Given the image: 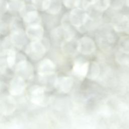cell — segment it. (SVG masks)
Returning <instances> with one entry per match:
<instances>
[{
  "instance_id": "22",
  "label": "cell",
  "mask_w": 129,
  "mask_h": 129,
  "mask_svg": "<svg viewBox=\"0 0 129 129\" xmlns=\"http://www.w3.org/2000/svg\"><path fill=\"white\" fill-rule=\"evenodd\" d=\"M64 6L68 8H76L78 7L80 0H62Z\"/></svg>"
},
{
  "instance_id": "25",
  "label": "cell",
  "mask_w": 129,
  "mask_h": 129,
  "mask_svg": "<svg viewBox=\"0 0 129 129\" xmlns=\"http://www.w3.org/2000/svg\"><path fill=\"white\" fill-rule=\"evenodd\" d=\"M124 32H125L127 34L129 35V19H128V20L127 21V24H126V26Z\"/></svg>"
},
{
  "instance_id": "9",
  "label": "cell",
  "mask_w": 129,
  "mask_h": 129,
  "mask_svg": "<svg viewBox=\"0 0 129 129\" xmlns=\"http://www.w3.org/2000/svg\"><path fill=\"white\" fill-rule=\"evenodd\" d=\"M73 80L70 77H61L56 79L54 82L55 88L61 92H69L73 85Z\"/></svg>"
},
{
  "instance_id": "4",
  "label": "cell",
  "mask_w": 129,
  "mask_h": 129,
  "mask_svg": "<svg viewBox=\"0 0 129 129\" xmlns=\"http://www.w3.org/2000/svg\"><path fill=\"white\" fill-rule=\"evenodd\" d=\"M96 49L93 40L90 37L84 36L78 41V51L85 55L90 54Z\"/></svg>"
},
{
  "instance_id": "13",
  "label": "cell",
  "mask_w": 129,
  "mask_h": 129,
  "mask_svg": "<svg viewBox=\"0 0 129 129\" xmlns=\"http://www.w3.org/2000/svg\"><path fill=\"white\" fill-rule=\"evenodd\" d=\"M44 100V88L36 86L30 91V100L32 103L37 105H41Z\"/></svg>"
},
{
  "instance_id": "21",
  "label": "cell",
  "mask_w": 129,
  "mask_h": 129,
  "mask_svg": "<svg viewBox=\"0 0 129 129\" xmlns=\"http://www.w3.org/2000/svg\"><path fill=\"white\" fill-rule=\"evenodd\" d=\"M99 73L100 69L98 64L95 62L93 63L91 68V71L89 74V78L92 79H96L99 75Z\"/></svg>"
},
{
  "instance_id": "26",
  "label": "cell",
  "mask_w": 129,
  "mask_h": 129,
  "mask_svg": "<svg viewBox=\"0 0 129 129\" xmlns=\"http://www.w3.org/2000/svg\"><path fill=\"white\" fill-rule=\"evenodd\" d=\"M125 4L129 7V0H125Z\"/></svg>"
},
{
  "instance_id": "16",
  "label": "cell",
  "mask_w": 129,
  "mask_h": 129,
  "mask_svg": "<svg viewBox=\"0 0 129 129\" xmlns=\"http://www.w3.org/2000/svg\"><path fill=\"white\" fill-rule=\"evenodd\" d=\"M91 4L92 7L98 12H103L109 7L110 0H92Z\"/></svg>"
},
{
  "instance_id": "19",
  "label": "cell",
  "mask_w": 129,
  "mask_h": 129,
  "mask_svg": "<svg viewBox=\"0 0 129 129\" xmlns=\"http://www.w3.org/2000/svg\"><path fill=\"white\" fill-rule=\"evenodd\" d=\"M25 6V3L21 1H15L9 3V9L12 11L21 12Z\"/></svg>"
},
{
  "instance_id": "15",
  "label": "cell",
  "mask_w": 129,
  "mask_h": 129,
  "mask_svg": "<svg viewBox=\"0 0 129 129\" xmlns=\"http://www.w3.org/2000/svg\"><path fill=\"white\" fill-rule=\"evenodd\" d=\"M129 18L125 15H118L114 16L112 20V25L114 29L117 32L125 31Z\"/></svg>"
},
{
  "instance_id": "3",
  "label": "cell",
  "mask_w": 129,
  "mask_h": 129,
  "mask_svg": "<svg viewBox=\"0 0 129 129\" xmlns=\"http://www.w3.org/2000/svg\"><path fill=\"white\" fill-rule=\"evenodd\" d=\"M41 40L32 41L26 47V52L32 59H39L46 52V47Z\"/></svg>"
},
{
  "instance_id": "14",
  "label": "cell",
  "mask_w": 129,
  "mask_h": 129,
  "mask_svg": "<svg viewBox=\"0 0 129 129\" xmlns=\"http://www.w3.org/2000/svg\"><path fill=\"white\" fill-rule=\"evenodd\" d=\"M89 63L88 61L76 60L73 65V71L78 76L81 78L85 77L88 73Z\"/></svg>"
},
{
  "instance_id": "20",
  "label": "cell",
  "mask_w": 129,
  "mask_h": 129,
  "mask_svg": "<svg viewBox=\"0 0 129 129\" xmlns=\"http://www.w3.org/2000/svg\"><path fill=\"white\" fill-rule=\"evenodd\" d=\"M127 54L124 53L119 50L116 54V59L118 63L125 64L128 62V58L127 57Z\"/></svg>"
},
{
  "instance_id": "28",
  "label": "cell",
  "mask_w": 129,
  "mask_h": 129,
  "mask_svg": "<svg viewBox=\"0 0 129 129\" xmlns=\"http://www.w3.org/2000/svg\"><path fill=\"white\" fill-rule=\"evenodd\" d=\"M12 1H18V0H11Z\"/></svg>"
},
{
  "instance_id": "23",
  "label": "cell",
  "mask_w": 129,
  "mask_h": 129,
  "mask_svg": "<svg viewBox=\"0 0 129 129\" xmlns=\"http://www.w3.org/2000/svg\"><path fill=\"white\" fill-rule=\"evenodd\" d=\"M1 14L5 13V12L9 9V3L6 0H1L0 2Z\"/></svg>"
},
{
  "instance_id": "12",
  "label": "cell",
  "mask_w": 129,
  "mask_h": 129,
  "mask_svg": "<svg viewBox=\"0 0 129 129\" xmlns=\"http://www.w3.org/2000/svg\"><path fill=\"white\" fill-rule=\"evenodd\" d=\"M60 0H44L42 6V10L48 13L55 15L59 13L61 9Z\"/></svg>"
},
{
  "instance_id": "18",
  "label": "cell",
  "mask_w": 129,
  "mask_h": 129,
  "mask_svg": "<svg viewBox=\"0 0 129 129\" xmlns=\"http://www.w3.org/2000/svg\"><path fill=\"white\" fill-rule=\"evenodd\" d=\"M4 52L6 55V59L8 66L10 68L12 67L14 65L16 61V52L12 49H8L5 50Z\"/></svg>"
},
{
  "instance_id": "10",
  "label": "cell",
  "mask_w": 129,
  "mask_h": 129,
  "mask_svg": "<svg viewBox=\"0 0 129 129\" xmlns=\"http://www.w3.org/2000/svg\"><path fill=\"white\" fill-rule=\"evenodd\" d=\"M16 71L18 76L23 78H30L33 75V69L32 66L26 60H23L17 63Z\"/></svg>"
},
{
  "instance_id": "7",
  "label": "cell",
  "mask_w": 129,
  "mask_h": 129,
  "mask_svg": "<svg viewBox=\"0 0 129 129\" xmlns=\"http://www.w3.org/2000/svg\"><path fill=\"white\" fill-rule=\"evenodd\" d=\"M55 66L49 59L45 58L42 60L38 67V73L41 77L50 76L54 73Z\"/></svg>"
},
{
  "instance_id": "1",
  "label": "cell",
  "mask_w": 129,
  "mask_h": 129,
  "mask_svg": "<svg viewBox=\"0 0 129 129\" xmlns=\"http://www.w3.org/2000/svg\"><path fill=\"white\" fill-rule=\"evenodd\" d=\"M69 19L71 24L77 28L84 26L89 18L88 13L80 8H74L70 13Z\"/></svg>"
},
{
  "instance_id": "5",
  "label": "cell",
  "mask_w": 129,
  "mask_h": 129,
  "mask_svg": "<svg viewBox=\"0 0 129 129\" xmlns=\"http://www.w3.org/2000/svg\"><path fill=\"white\" fill-rule=\"evenodd\" d=\"M26 87L24 79L20 76H17L12 79L10 83L9 92L14 96L21 95L25 90Z\"/></svg>"
},
{
  "instance_id": "11",
  "label": "cell",
  "mask_w": 129,
  "mask_h": 129,
  "mask_svg": "<svg viewBox=\"0 0 129 129\" xmlns=\"http://www.w3.org/2000/svg\"><path fill=\"white\" fill-rule=\"evenodd\" d=\"M16 103L13 98L10 96H6L1 99V110L2 112L6 115L11 114L15 110Z\"/></svg>"
},
{
  "instance_id": "8",
  "label": "cell",
  "mask_w": 129,
  "mask_h": 129,
  "mask_svg": "<svg viewBox=\"0 0 129 129\" xmlns=\"http://www.w3.org/2000/svg\"><path fill=\"white\" fill-rule=\"evenodd\" d=\"M25 33L32 41L41 40L43 36L44 30L40 24H34L28 26Z\"/></svg>"
},
{
  "instance_id": "27",
  "label": "cell",
  "mask_w": 129,
  "mask_h": 129,
  "mask_svg": "<svg viewBox=\"0 0 129 129\" xmlns=\"http://www.w3.org/2000/svg\"><path fill=\"white\" fill-rule=\"evenodd\" d=\"M87 1H88V2H89L90 3H91V2L92 1V0H87Z\"/></svg>"
},
{
  "instance_id": "6",
  "label": "cell",
  "mask_w": 129,
  "mask_h": 129,
  "mask_svg": "<svg viewBox=\"0 0 129 129\" xmlns=\"http://www.w3.org/2000/svg\"><path fill=\"white\" fill-rule=\"evenodd\" d=\"M26 34L20 28H15L12 31L10 38L12 44L18 48H21L27 42Z\"/></svg>"
},
{
  "instance_id": "24",
  "label": "cell",
  "mask_w": 129,
  "mask_h": 129,
  "mask_svg": "<svg viewBox=\"0 0 129 129\" xmlns=\"http://www.w3.org/2000/svg\"><path fill=\"white\" fill-rule=\"evenodd\" d=\"M44 0H31L32 4L36 8L41 9L42 10V6Z\"/></svg>"
},
{
  "instance_id": "17",
  "label": "cell",
  "mask_w": 129,
  "mask_h": 129,
  "mask_svg": "<svg viewBox=\"0 0 129 129\" xmlns=\"http://www.w3.org/2000/svg\"><path fill=\"white\" fill-rule=\"evenodd\" d=\"M118 47L119 51L129 54V36H124L120 38L118 42Z\"/></svg>"
},
{
  "instance_id": "2",
  "label": "cell",
  "mask_w": 129,
  "mask_h": 129,
  "mask_svg": "<svg viewBox=\"0 0 129 129\" xmlns=\"http://www.w3.org/2000/svg\"><path fill=\"white\" fill-rule=\"evenodd\" d=\"M24 23L28 26L40 24V18L36 8L32 5H27L24 7L20 12Z\"/></svg>"
}]
</instances>
